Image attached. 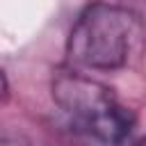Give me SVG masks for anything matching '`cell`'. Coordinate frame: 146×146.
Returning a JSON list of instances; mask_svg holds the SVG:
<instances>
[{
    "label": "cell",
    "instance_id": "1",
    "mask_svg": "<svg viewBox=\"0 0 146 146\" xmlns=\"http://www.w3.org/2000/svg\"><path fill=\"white\" fill-rule=\"evenodd\" d=\"M141 41L139 16L114 2L89 5L71 27L66 52L71 64L89 71L123 68Z\"/></svg>",
    "mask_w": 146,
    "mask_h": 146
},
{
    "label": "cell",
    "instance_id": "2",
    "mask_svg": "<svg viewBox=\"0 0 146 146\" xmlns=\"http://www.w3.org/2000/svg\"><path fill=\"white\" fill-rule=\"evenodd\" d=\"M52 98L71 128L105 146L123 144L135 125V114L98 80L80 71H59L52 78Z\"/></svg>",
    "mask_w": 146,
    "mask_h": 146
},
{
    "label": "cell",
    "instance_id": "3",
    "mask_svg": "<svg viewBox=\"0 0 146 146\" xmlns=\"http://www.w3.org/2000/svg\"><path fill=\"white\" fill-rule=\"evenodd\" d=\"M123 2V7H128V9H146V0H121Z\"/></svg>",
    "mask_w": 146,
    "mask_h": 146
},
{
    "label": "cell",
    "instance_id": "4",
    "mask_svg": "<svg viewBox=\"0 0 146 146\" xmlns=\"http://www.w3.org/2000/svg\"><path fill=\"white\" fill-rule=\"evenodd\" d=\"M7 91H9V87H7V78H5V73L0 71V100L7 98Z\"/></svg>",
    "mask_w": 146,
    "mask_h": 146
},
{
    "label": "cell",
    "instance_id": "5",
    "mask_svg": "<svg viewBox=\"0 0 146 146\" xmlns=\"http://www.w3.org/2000/svg\"><path fill=\"white\" fill-rule=\"evenodd\" d=\"M0 146H27L18 139H7V137H0Z\"/></svg>",
    "mask_w": 146,
    "mask_h": 146
},
{
    "label": "cell",
    "instance_id": "6",
    "mask_svg": "<svg viewBox=\"0 0 146 146\" xmlns=\"http://www.w3.org/2000/svg\"><path fill=\"white\" fill-rule=\"evenodd\" d=\"M137 146H146V139H141V141H139V144H137Z\"/></svg>",
    "mask_w": 146,
    "mask_h": 146
}]
</instances>
